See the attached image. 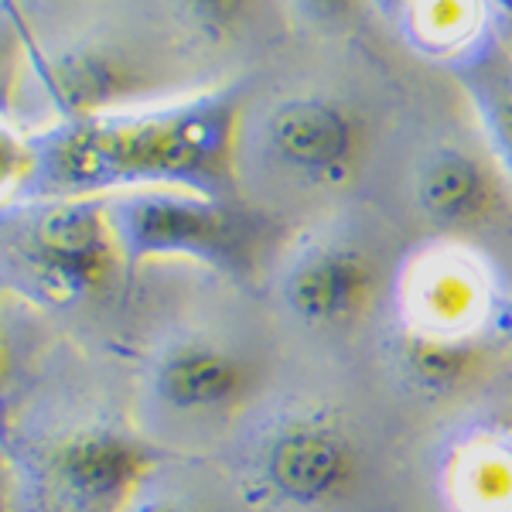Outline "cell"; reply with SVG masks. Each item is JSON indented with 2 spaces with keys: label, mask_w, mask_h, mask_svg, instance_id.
I'll return each mask as SVG.
<instances>
[{
  "label": "cell",
  "mask_w": 512,
  "mask_h": 512,
  "mask_svg": "<svg viewBox=\"0 0 512 512\" xmlns=\"http://www.w3.org/2000/svg\"><path fill=\"white\" fill-rule=\"evenodd\" d=\"M239 89L151 110L62 120L28 134V171L7 205L175 188L239 202Z\"/></svg>",
  "instance_id": "1"
},
{
  "label": "cell",
  "mask_w": 512,
  "mask_h": 512,
  "mask_svg": "<svg viewBox=\"0 0 512 512\" xmlns=\"http://www.w3.org/2000/svg\"><path fill=\"white\" fill-rule=\"evenodd\" d=\"M123 250L106 198L4 205L7 287L38 304H79L117 280Z\"/></svg>",
  "instance_id": "2"
},
{
  "label": "cell",
  "mask_w": 512,
  "mask_h": 512,
  "mask_svg": "<svg viewBox=\"0 0 512 512\" xmlns=\"http://www.w3.org/2000/svg\"><path fill=\"white\" fill-rule=\"evenodd\" d=\"M123 263L188 260L222 274H246L256 250L253 219L239 202L175 188H144L106 198Z\"/></svg>",
  "instance_id": "3"
},
{
  "label": "cell",
  "mask_w": 512,
  "mask_h": 512,
  "mask_svg": "<svg viewBox=\"0 0 512 512\" xmlns=\"http://www.w3.org/2000/svg\"><path fill=\"white\" fill-rule=\"evenodd\" d=\"M161 454L120 424H79L41 444L31 461L48 512H130Z\"/></svg>",
  "instance_id": "4"
},
{
  "label": "cell",
  "mask_w": 512,
  "mask_h": 512,
  "mask_svg": "<svg viewBox=\"0 0 512 512\" xmlns=\"http://www.w3.org/2000/svg\"><path fill=\"white\" fill-rule=\"evenodd\" d=\"M250 465L260 492L277 506L321 512L355 492L362 448L332 410L294 407L256 437Z\"/></svg>",
  "instance_id": "5"
},
{
  "label": "cell",
  "mask_w": 512,
  "mask_h": 512,
  "mask_svg": "<svg viewBox=\"0 0 512 512\" xmlns=\"http://www.w3.org/2000/svg\"><path fill=\"white\" fill-rule=\"evenodd\" d=\"M260 147L277 168L315 188H342L359 171L366 130L332 96H287L263 117Z\"/></svg>",
  "instance_id": "6"
},
{
  "label": "cell",
  "mask_w": 512,
  "mask_h": 512,
  "mask_svg": "<svg viewBox=\"0 0 512 512\" xmlns=\"http://www.w3.org/2000/svg\"><path fill=\"white\" fill-rule=\"evenodd\" d=\"M376 263L362 246L321 239L287 263L280 294L287 311L315 332H345L366 318L376 297Z\"/></svg>",
  "instance_id": "7"
},
{
  "label": "cell",
  "mask_w": 512,
  "mask_h": 512,
  "mask_svg": "<svg viewBox=\"0 0 512 512\" xmlns=\"http://www.w3.org/2000/svg\"><path fill=\"white\" fill-rule=\"evenodd\" d=\"M35 76L41 99L55 113L52 123L140 110V99L158 89L144 62L113 45H76L52 59H41Z\"/></svg>",
  "instance_id": "8"
},
{
  "label": "cell",
  "mask_w": 512,
  "mask_h": 512,
  "mask_svg": "<svg viewBox=\"0 0 512 512\" xmlns=\"http://www.w3.org/2000/svg\"><path fill=\"white\" fill-rule=\"evenodd\" d=\"M154 400L175 414H229L250 396V362L209 335H181L161 345L147 366Z\"/></svg>",
  "instance_id": "9"
},
{
  "label": "cell",
  "mask_w": 512,
  "mask_h": 512,
  "mask_svg": "<svg viewBox=\"0 0 512 512\" xmlns=\"http://www.w3.org/2000/svg\"><path fill=\"white\" fill-rule=\"evenodd\" d=\"M502 168L458 144L434 147L417 168L414 198L431 226L444 233H475L506 205Z\"/></svg>",
  "instance_id": "10"
},
{
  "label": "cell",
  "mask_w": 512,
  "mask_h": 512,
  "mask_svg": "<svg viewBox=\"0 0 512 512\" xmlns=\"http://www.w3.org/2000/svg\"><path fill=\"white\" fill-rule=\"evenodd\" d=\"M407 308L414 311L410 325L427 332L478 335L489 311V280L468 253H427L410 270Z\"/></svg>",
  "instance_id": "11"
},
{
  "label": "cell",
  "mask_w": 512,
  "mask_h": 512,
  "mask_svg": "<svg viewBox=\"0 0 512 512\" xmlns=\"http://www.w3.org/2000/svg\"><path fill=\"white\" fill-rule=\"evenodd\" d=\"M482 335H451V332H427V328L407 325L396 335L393 362L410 390L424 396H451L454 390L468 386L485 366Z\"/></svg>",
  "instance_id": "12"
},
{
  "label": "cell",
  "mask_w": 512,
  "mask_h": 512,
  "mask_svg": "<svg viewBox=\"0 0 512 512\" xmlns=\"http://www.w3.org/2000/svg\"><path fill=\"white\" fill-rule=\"evenodd\" d=\"M458 79L475 106L492 161L512 181V55L499 41H482L458 65Z\"/></svg>",
  "instance_id": "13"
},
{
  "label": "cell",
  "mask_w": 512,
  "mask_h": 512,
  "mask_svg": "<svg viewBox=\"0 0 512 512\" xmlns=\"http://www.w3.org/2000/svg\"><path fill=\"white\" fill-rule=\"evenodd\" d=\"M451 495L465 512H512V441L482 434L461 444L451 465Z\"/></svg>",
  "instance_id": "14"
},
{
  "label": "cell",
  "mask_w": 512,
  "mask_h": 512,
  "mask_svg": "<svg viewBox=\"0 0 512 512\" xmlns=\"http://www.w3.org/2000/svg\"><path fill=\"white\" fill-rule=\"evenodd\" d=\"M175 4L198 31L219 38V35L236 31L239 24L250 18L256 0H175Z\"/></svg>",
  "instance_id": "15"
},
{
  "label": "cell",
  "mask_w": 512,
  "mask_h": 512,
  "mask_svg": "<svg viewBox=\"0 0 512 512\" xmlns=\"http://www.w3.org/2000/svg\"><path fill=\"white\" fill-rule=\"evenodd\" d=\"M291 7L304 21L321 24V28H335V24L359 18L362 0H291Z\"/></svg>",
  "instance_id": "16"
},
{
  "label": "cell",
  "mask_w": 512,
  "mask_h": 512,
  "mask_svg": "<svg viewBox=\"0 0 512 512\" xmlns=\"http://www.w3.org/2000/svg\"><path fill=\"white\" fill-rule=\"evenodd\" d=\"M434 4H444V0H376V7H383V11L400 24H407L414 14L427 11V7H434Z\"/></svg>",
  "instance_id": "17"
},
{
  "label": "cell",
  "mask_w": 512,
  "mask_h": 512,
  "mask_svg": "<svg viewBox=\"0 0 512 512\" xmlns=\"http://www.w3.org/2000/svg\"><path fill=\"white\" fill-rule=\"evenodd\" d=\"M130 512H202V509L188 506V502H181V499H151V502L137 499L134 506H130Z\"/></svg>",
  "instance_id": "18"
}]
</instances>
